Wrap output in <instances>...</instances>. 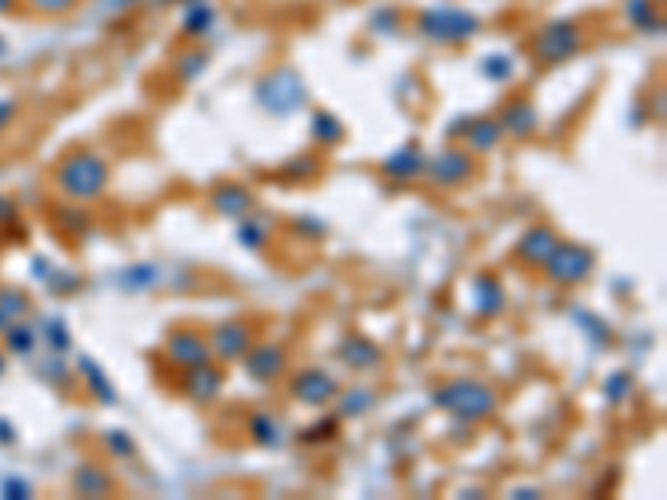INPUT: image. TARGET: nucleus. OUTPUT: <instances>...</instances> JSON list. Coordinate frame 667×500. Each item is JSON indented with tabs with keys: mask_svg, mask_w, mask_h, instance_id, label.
<instances>
[{
	"mask_svg": "<svg viewBox=\"0 0 667 500\" xmlns=\"http://www.w3.org/2000/svg\"><path fill=\"white\" fill-rule=\"evenodd\" d=\"M431 404L437 410H444V414H451L454 420H461V424H484V420H491L497 414L501 400H497L494 387L484 384V380L451 377L434 387Z\"/></svg>",
	"mask_w": 667,
	"mask_h": 500,
	"instance_id": "obj_1",
	"label": "nucleus"
},
{
	"mask_svg": "<svg viewBox=\"0 0 667 500\" xmlns=\"http://www.w3.org/2000/svg\"><path fill=\"white\" fill-rule=\"evenodd\" d=\"M54 184L64 197L77 200V204H91V200H101L111 187V164L97 150H74L57 164Z\"/></svg>",
	"mask_w": 667,
	"mask_h": 500,
	"instance_id": "obj_2",
	"label": "nucleus"
},
{
	"mask_svg": "<svg viewBox=\"0 0 667 500\" xmlns=\"http://www.w3.org/2000/svg\"><path fill=\"white\" fill-rule=\"evenodd\" d=\"M254 100L271 117H291V114H297V110L304 107L307 87H304V80H301L297 70L274 67L271 74H264L254 84Z\"/></svg>",
	"mask_w": 667,
	"mask_h": 500,
	"instance_id": "obj_3",
	"label": "nucleus"
},
{
	"mask_svg": "<svg viewBox=\"0 0 667 500\" xmlns=\"http://www.w3.org/2000/svg\"><path fill=\"white\" fill-rule=\"evenodd\" d=\"M414 27L417 34H424L427 40H434V44L454 47L481 34V17L461 7H427L417 14Z\"/></svg>",
	"mask_w": 667,
	"mask_h": 500,
	"instance_id": "obj_4",
	"label": "nucleus"
},
{
	"mask_svg": "<svg viewBox=\"0 0 667 500\" xmlns=\"http://www.w3.org/2000/svg\"><path fill=\"white\" fill-rule=\"evenodd\" d=\"M594 267H597V254L591 247L574 244V240H557L551 257L544 260L541 274L557 287H577L594 274Z\"/></svg>",
	"mask_w": 667,
	"mask_h": 500,
	"instance_id": "obj_5",
	"label": "nucleus"
},
{
	"mask_svg": "<svg viewBox=\"0 0 667 500\" xmlns=\"http://www.w3.org/2000/svg\"><path fill=\"white\" fill-rule=\"evenodd\" d=\"M474 174H477V157L471 150H464L461 144L437 150V154L427 157V164H424V180L437 190H457V187L471 184Z\"/></svg>",
	"mask_w": 667,
	"mask_h": 500,
	"instance_id": "obj_6",
	"label": "nucleus"
},
{
	"mask_svg": "<svg viewBox=\"0 0 667 500\" xmlns=\"http://www.w3.org/2000/svg\"><path fill=\"white\" fill-rule=\"evenodd\" d=\"M584 44V34L581 27L574 24V20H551V24H544L537 30L534 37V57L541 60V64H564V60H571L577 50Z\"/></svg>",
	"mask_w": 667,
	"mask_h": 500,
	"instance_id": "obj_7",
	"label": "nucleus"
},
{
	"mask_svg": "<svg viewBox=\"0 0 667 500\" xmlns=\"http://www.w3.org/2000/svg\"><path fill=\"white\" fill-rule=\"evenodd\" d=\"M287 390H291V397L297 404L317 410V407L334 404V397L341 394V380L324 367H304L287 380Z\"/></svg>",
	"mask_w": 667,
	"mask_h": 500,
	"instance_id": "obj_8",
	"label": "nucleus"
},
{
	"mask_svg": "<svg viewBox=\"0 0 667 500\" xmlns=\"http://www.w3.org/2000/svg\"><path fill=\"white\" fill-rule=\"evenodd\" d=\"M211 354L214 360H224V364H231V360H241L251 344L257 340V324L247 317H234V320H224V324H217L211 334Z\"/></svg>",
	"mask_w": 667,
	"mask_h": 500,
	"instance_id": "obj_9",
	"label": "nucleus"
},
{
	"mask_svg": "<svg viewBox=\"0 0 667 500\" xmlns=\"http://www.w3.org/2000/svg\"><path fill=\"white\" fill-rule=\"evenodd\" d=\"M164 354L167 360L177 367V370H187V367H197L204 364V360H211V340H207V334H201V330L194 327H174L171 334H167L164 340Z\"/></svg>",
	"mask_w": 667,
	"mask_h": 500,
	"instance_id": "obj_10",
	"label": "nucleus"
},
{
	"mask_svg": "<svg viewBox=\"0 0 667 500\" xmlns=\"http://www.w3.org/2000/svg\"><path fill=\"white\" fill-rule=\"evenodd\" d=\"M224 380H227V370L224 364H217V360H204V364L197 367H187L184 377H181V390L187 397L194 400V404H214L217 397H221L224 390Z\"/></svg>",
	"mask_w": 667,
	"mask_h": 500,
	"instance_id": "obj_11",
	"label": "nucleus"
},
{
	"mask_svg": "<svg viewBox=\"0 0 667 500\" xmlns=\"http://www.w3.org/2000/svg\"><path fill=\"white\" fill-rule=\"evenodd\" d=\"M244 360V374L254 380V384H274V380L284 377L287 370V350L281 344H251V350L241 357Z\"/></svg>",
	"mask_w": 667,
	"mask_h": 500,
	"instance_id": "obj_12",
	"label": "nucleus"
},
{
	"mask_svg": "<svg viewBox=\"0 0 667 500\" xmlns=\"http://www.w3.org/2000/svg\"><path fill=\"white\" fill-rule=\"evenodd\" d=\"M424 164H427V154L421 150V144L407 140V144L391 150V154L381 160V174L391 180V184H414V180L424 177Z\"/></svg>",
	"mask_w": 667,
	"mask_h": 500,
	"instance_id": "obj_13",
	"label": "nucleus"
},
{
	"mask_svg": "<svg viewBox=\"0 0 667 500\" xmlns=\"http://www.w3.org/2000/svg\"><path fill=\"white\" fill-rule=\"evenodd\" d=\"M557 240H561V237H557V230L551 224L527 227L521 234V240H517V247H514L517 264L527 267V270H541L544 260L551 257V250L557 247Z\"/></svg>",
	"mask_w": 667,
	"mask_h": 500,
	"instance_id": "obj_14",
	"label": "nucleus"
},
{
	"mask_svg": "<svg viewBox=\"0 0 667 500\" xmlns=\"http://www.w3.org/2000/svg\"><path fill=\"white\" fill-rule=\"evenodd\" d=\"M334 357L351 370H377L384 364V347L364 334H347L334 347Z\"/></svg>",
	"mask_w": 667,
	"mask_h": 500,
	"instance_id": "obj_15",
	"label": "nucleus"
},
{
	"mask_svg": "<svg viewBox=\"0 0 667 500\" xmlns=\"http://www.w3.org/2000/svg\"><path fill=\"white\" fill-rule=\"evenodd\" d=\"M497 124H501L504 137H514V140H527L537 134V127H541V114H537L534 100L527 97H514L511 104L501 110V117H497Z\"/></svg>",
	"mask_w": 667,
	"mask_h": 500,
	"instance_id": "obj_16",
	"label": "nucleus"
},
{
	"mask_svg": "<svg viewBox=\"0 0 667 500\" xmlns=\"http://www.w3.org/2000/svg\"><path fill=\"white\" fill-rule=\"evenodd\" d=\"M507 304V294H504V284L501 277L491 274V270H481L474 280H471V307L477 317L491 320L504 310Z\"/></svg>",
	"mask_w": 667,
	"mask_h": 500,
	"instance_id": "obj_17",
	"label": "nucleus"
},
{
	"mask_svg": "<svg viewBox=\"0 0 667 500\" xmlns=\"http://www.w3.org/2000/svg\"><path fill=\"white\" fill-rule=\"evenodd\" d=\"M211 207H214V214H221L227 220H241L257 207V197L251 194V187L237 184V180H227V184L214 187Z\"/></svg>",
	"mask_w": 667,
	"mask_h": 500,
	"instance_id": "obj_18",
	"label": "nucleus"
},
{
	"mask_svg": "<svg viewBox=\"0 0 667 500\" xmlns=\"http://www.w3.org/2000/svg\"><path fill=\"white\" fill-rule=\"evenodd\" d=\"M457 140H461V147L471 150L474 157H484L504 140V130L497 124V117H477V120H467L464 134Z\"/></svg>",
	"mask_w": 667,
	"mask_h": 500,
	"instance_id": "obj_19",
	"label": "nucleus"
},
{
	"mask_svg": "<svg viewBox=\"0 0 667 500\" xmlns=\"http://www.w3.org/2000/svg\"><path fill=\"white\" fill-rule=\"evenodd\" d=\"M71 487H74V494H81V497H107V494H114L117 490V477L104 464L87 460V464H81L74 470Z\"/></svg>",
	"mask_w": 667,
	"mask_h": 500,
	"instance_id": "obj_20",
	"label": "nucleus"
},
{
	"mask_svg": "<svg viewBox=\"0 0 667 500\" xmlns=\"http://www.w3.org/2000/svg\"><path fill=\"white\" fill-rule=\"evenodd\" d=\"M247 437H251L257 447H267V450L284 447V424L274 414H267V410H254V414L247 417Z\"/></svg>",
	"mask_w": 667,
	"mask_h": 500,
	"instance_id": "obj_21",
	"label": "nucleus"
},
{
	"mask_svg": "<svg viewBox=\"0 0 667 500\" xmlns=\"http://www.w3.org/2000/svg\"><path fill=\"white\" fill-rule=\"evenodd\" d=\"M334 404H337V417L341 420H357L377 407V394L371 387H347V390L341 387V394L334 397Z\"/></svg>",
	"mask_w": 667,
	"mask_h": 500,
	"instance_id": "obj_22",
	"label": "nucleus"
},
{
	"mask_svg": "<svg viewBox=\"0 0 667 500\" xmlns=\"http://www.w3.org/2000/svg\"><path fill=\"white\" fill-rule=\"evenodd\" d=\"M77 370L84 374V380H87V387H91V394L101 400V404H107V407H114L117 404V390H114V380L104 374V367H101V360H94V357H81L77 360Z\"/></svg>",
	"mask_w": 667,
	"mask_h": 500,
	"instance_id": "obj_23",
	"label": "nucleus"
},
{
	"mask_svg": "<svg viewBox=\"0 0 667 500\" xmlns=\"http://www.w3.org/2000/svg\"><path fill=\"white\" fill-rule=\"evenodd\" d=\"M324 170V157L321 154H297L294 160H287V164L277 170V180H284V184H307V180H317Z\"/></svg>",
	"mask_w": 667,
	"mask_h": 500,
	"instance_id": "obj_24",
	"label": "nucleus"
},
{
	"mask_svg": "<svg viewBox=\"0 0 667 500\" xmlns=\"http://www.w3.org/2000/svg\"><path fill=\"white\" fill-rule=\"evenodd\" d=\"M311 140L317 147H337L344 140V124L341 117L331 110H314L311 114Z\"/></svg>",
	"mask_w": 667,
	"mask_h": 500,
	"instance_id": "obj_25",
	"label": "nucleus"
},
{
	"mask_svg": "<svg viewBox=\"0 0 667 500\" xmlns=\"http://www.w3.org/2000/svg\"><path fill=\"white\" fill-rule=\"evenodd\" d=\"M624 14L637 30H644V34H661L664 30L654 0H624Z\"/></svg>",
	"mask_w": 667,
	"mask_h": 500,
	"instance_id": "obj_26",
	"label": "nucleus"
},
{
	"mask_svg": "<svg viewBox=\"0 0 667 500\" xmlns=\"http://www.w3.org/2000/svg\"><path fill=\"white\" fill-rule=\"evenodd\" d=\"M237 244L244 250H254V254H261V250L271 247V230L267 224H261L257 217H241V224H237Z\"/></svg>",
	"mask_w": 667,
	"mask_h": 500,
	"instance_id": "obj_27",
	"label": "nucleus"
},
{
	"mask_svg": "<svg viewBox=\"0 0 667 500\" xmlns=\"http://www.w3.org/2000/svg\"><path fill=\"white\" fill-rule=\"evenodd\" d=\"M631 390H634V374H631V370H614V374H607L604 384H601V394H604V400L611 407L627 404Z\"/></svg>",
	"mask_w": 667,
	"mask_h": 500,
	"instance_id": "obj_28",
	"label": "nucleus"
},
{
	"mask_svg": "<svg viewBox=\"0 0 667 500\" xmlns=\"http://www.w3.org/2000/svg\"><path fill=\"white\" fill-rule=\"evenodd\" d=\"M574 324L584 330V337L591 340V344H597V347L611 344V327H607L597 314H591V310L577 307V310H574Z\"/></svg>",
	"mask_w": 667,
	"mask_h": 500,
	"instance_id": "obj_29",
	"label": "nucleus"
},
{
	"mask_svg": "<svg viewBox=\"0 0 667 500\" xmlns=\"http://www.w3.org/2000/svg\"><path fill=\"white\" fill-rule=\"evenodd\" d=\"M211 24H214V10L197 0V4L187 7V14H184V20H181V30H184L187 37H201V34H207V30H211Z\"/></svg>",
	"mask_w": 667,
	"mask_h": 500,
	"instance_id": "obj_30",
	"label": "nucleus"
},
{
	"mask_svg": "<svg viewBox=\"0 0 667 500\" xmlns=\"http://www.w3.org/2000/svg\"><path fill=\"white\" fill-rule=\"evenodd\" d=\"M117 280H121L124 290H134V294L137 290H151L157 284V267L154 264H134V267H127Z\"/></svg>",
	"mask_w": 667,
	"mask_h": 500,
	"instance_id": "obj_31",
	"label": "nucleus"
},
{
	"mask_svg": "<svg viewBox=\"0 0 667 500\" xmlns=\"http://www.w3.org/2000/svg\"><path fill=\"white\" fill-rule=\"evenodd\" d=\"M27 310H31V297H27L24 290H0V314L7 320L21 317Z\"/></svg>",
	"mask_w": 667,
	"mask_h": 500,
	"instance_id": "obj_32",
	"label": "nucleus"
},
{
	"mask_svg": "<svg viewBox=\"0 0 667 500\" xmlns=\"http://www.w3.org/2000/svg\"><path fill=\"white\" fill-rule=\"evenodd\" d=\"M104 447L111 450L114 457H121V460H127V457H134L137 454V444H134V437L127 434V430H107L104 434Z\"/></svg>",
	"mask_w": 667,
	"mask_h": 500,
	"instance_id": "obj_33",
	"label": "nucleus"
},
{
	"mask_svg": "<svg viewBox=\"0 0 667 500\" xmlns=\"http://www.w3.org/2000/svg\"><path fill=\"white\" fill-rule=\"evenodd\" d=\"M7 347L14 350V354H31V350L37 347V337L31 327H21V324H7Z\"/></svg>",
	"mask_w": 667,
	"mask_h": 500,
	"instance_id": "obj_34",
	"label": "nucleus"
},
{
	"mask_svg": "<svg viewBox=\"0 0 667 500\" xmlns=\"http://www.w3.org/2000/svg\"><path fill=\"white\" fill-rule=\"evenodd\" d=\"M57 217H61V224L71 230V234H87V230H91V214H87L81 204H67Z\"/></svg>",
	"mask_w": 667,
	"mask_h": 500,
	"instance_id": "obj_35",
	"label": "nucleus"
},
{
	"mask_svg": "<svg viewBox=\"0 0 667 500\" xmlns=\"http://www.w3.org/2000/svg\"><path fill=\"white\" fill-rule=\"evenodd\" d=\"M337 420L341 417H324V420H317V424L311 427V430H304L301 434V440L304 444H327L334 434H337Z\"/></svg>",
	"mask_w": 667,
	"mask_h": 500,
	"instance_id": "obj_36",
	"label": "nucleus"
},
{
	"mask_svg": "<svg viewBox=\"0 0 667 500\" xmlns=\"http://www.w3.org/2000/svg\"><path fill=\"white\" fill-rule=\"evenodd\" d=\"M484 74L491 77V80H511L514 67H511V60L497 54V57H487V60H484Z\"/></svg>",
	"mask_w": 667,
	"mask_h": 500,
	"instance_id": "obj_37",
	"label": "nucleus"
},
{
	"mask_svg": "<svg viewBox=\"0 0 667 500\" xmlns=\"http://www.w3.org/2000/svg\"><path fill=\"white\" fill-rule=\"evenodd\" d=\"M47 340H51L54 350H67L71 347V327H67L64 320H51V324H47Z\"/></svg>",
	"mask_w": 667,
	"mask_h": 500,
	"instance_id": "obj_38",
	"label": "nucleus"
},
{
	"mask_svg": "<svg viewBox=\"0 0 667 500\" xmlns=\"http://www.w3.org/2000/svg\"><path fill=\"white\" fill-rule=\"evenodd\" d=\"M204 64H207V54H201V50H194L191 57H184V60H181V77H184V80H194V77L204 70Z\"/></svg>",
	"mask_w": 667,
	"mask_h": 500,
	"instance_id": "obj_39",
	"label": "nucleus"
},
{
	"mask_svg": "<svg viewBox=\"0 0 667 500\" xmlns=\"http://www.w3.org/2000/svg\"><path fill=\"white\" fill-rule=\"evenodd\" d=\"M77 0H31L34 10H41V14H67V10H74Z\"/></svg>",
	"mask_w": 667,
	"mask_h": 500,
	"instance_id": "obj_40",
	"label": "nucleus"
},
{
	"mask_svg": "<svg viewBox=\"0 0 667 500\" xmlns=\"http://www.w3.org/2000/svg\"><path fill=\"white\" fill-rule=\"evenodd\" d=\"M17 100H11V97H0V134H4L7 127L14 124V117H17Z\"/></svg>",
	"mask_w": 667,
	"mask_h": 500,
	"instance_id": "obj_41",
	"label": "nucleus"
},
{
	"mask_svg": "<svg viewBox=\"0 0 667 500\" xmlns=\"http://www.w3.org/2000/svg\"><path fill=\"white\" fill-rule=\"evenodd\" d=\"M511 497L514 500H534V497H544V490L541 487H514Z\"/></svg>",
	"mask_w": 667,
	"mask_h": 500,
	"instance_id": "obj_42",
	"label": "nucleus"
},
{
	"mask_svg": "<svg viewBox=\"0 0 667 500\" xmlns=\"http://www.w3.org/2000/svg\"><path fill=\"white\" fill-rule=\"evenodd\" d=\"M17 0H0V14H7V10H14Z\"/></svg>",
	"mask_w": 667,
	"mask_h": 500,
	"instance_id": "obj_43",
	"label": "nucleus"
},
{
	"mask_svg": "<svg viewBox=\"0 0 667 500\" xmlns=\"http://www.w3.org/2000/svg\"><path fill=\"white\" fill-rule=\"evenodd\" d=\"M0 374H4V357H0Z\"/></svg>",
	"mask_w": 667,
	"mask_h": 500,
	"instance_id": "obj_44",
	"label": "nucleus"
}]
</instances>
